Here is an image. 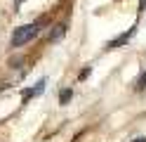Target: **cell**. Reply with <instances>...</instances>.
I'll return each mask as SVG.
<instances>
[{"label": "cell", "instance_id": "obj_4", "mask_svg": "<svg viewBox=\"0 0 146 142\" xmlns=\"http://www.w3.org/2000/svg\"><path fill=\"white\" fill-rule=\"evenodd\" d=\"M137 88H146V71L139 76V81H137Z\"/></svg>", "mask_w": 146, "mask_h": 142}, {"label": "cell", "instance_id": "obj_1", "mask_svg": "<svg viewBox=\"0 0 146 142\" xmlns=\"http://www.w3.org/2000/svg\"><path fill=\"white\" fill-rule=\"evenodd\" d=\"M35 33H38V24H26V26H19L17 31L12 33V45H24L29 43L31 38H35Z\"/></svg>", "mask_w": 146, "mask_h": 142}, {"label": "cell", "instance_id": "obj_5", "mask_svg": "<svg viewBox=\"0 0 146 142\" xmlns=\"http://www.w3.org/2000/svg\"><path fill=\"white\" fill-rule=\"evenodd\" d=\"M66 100H71V90H64V92H61V102L66 104Z\"/></svg>", "mask_w": 146, "mask_h": 142}, {"label": "cell", "instance_id": "obj_8", "mask_svg": "<svg viewBox=\"0 0 146 142\" xmlns=\"http://www.w3.org/2000/svg\"><path fill=\"white\" fill-rule=\"evenodd\" d=\"M21 3H24V0H17V5H21Z\"/></svg>", "mask_w": 146, "mask_h": 142}, {"label": "cell", "instance_id": "obj_6", "mask_svg": "<svg viewBox=\"0 0 146 142\" xmlns=\"http://www.w3.org/2000/svg\"><path fill=\"white\" fill-rule=\"evenodd\" d=\"M139 9H146V0H139Z\"/></svg>", "mask_w": 146, "mask_h": 142}, {"label": "cell", "instance_id": "obj_7", "mask_svg": "<svg viewBox=\"0 0 146 142\" xmlns=\"http://www.w3.org/2000/svg\"><path fill=\"white\" fill-rule=\"evenodd\" d=\"M132 142H146V137H134Z\"/></svg>", "mask_w": 146, "mask_h": 142}, {"label": "cell", "instance_id": "obj_2", "mask_svg": "<svg viewBox=\"0 0 146 142\" xmlns=\"http://www.w3.org/2000/svg\"><path fill=\"white\" fill-rule=\"evenodd\" d=\"M64 33H66V24H57V26H54V31L50 33V40H59Z\"/></svg>", "mask_w": 146, "mask_h": 142}, {"label": "cell", "instance_id": "obj_3", "mask_svg": "<svg viewBox=\"0 0 146 142\" xmlns=\"http://www.w3.org/2000/svg\"><path fill=\"white\" fill-rule=\"evenodd\" d=\"M42 88H45V78L35 83V88H33V90H26V92H24V97H33V95H40V92H42Z\"/></svg>", "mask_w": 146, "mask_h": 142}]
</instances>
